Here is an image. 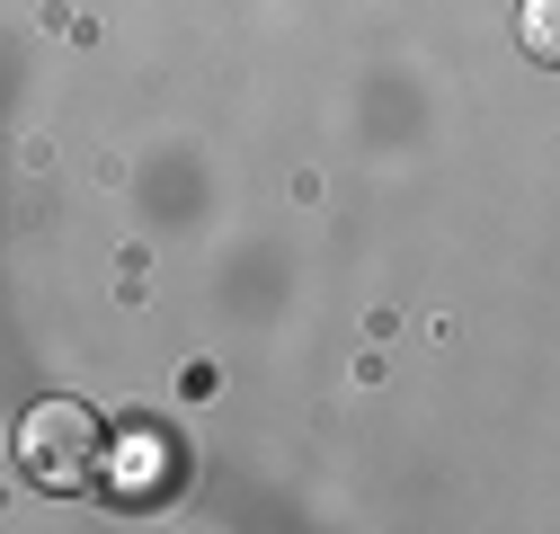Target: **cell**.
I'll return each mask as SVG.
<instances>
[{
  "label": "cell",
  "instance_id": "1",
  "mask_svg": "<svg viewBox=\"0 0 560 534\" xmlns=\"http://www.w3.org/2000/svg\"><path fill=\"white\" fill-rule=\"evenodd\" d=\"M98 463H107V419L90 410V400H36V410L19 419V473L36 490H81L98 481Z\"/></svg>",
  "mask_w": 560,
  "mask_h": 534
},
{
  "label": "cell",
  "instance_id": "2",
  "mask_svg": "<svg viewBox=\"0 0 560 534\" xmlns=\"http://www.w3.org/2000/svg\"><path fill=\"white\" fill-rule=\"evenodd\" d=\"M525 54L560 62V0H525Z\"/></svg>",
  "mask_w": 560,
  "mask_h": 534
}]
</instances>
